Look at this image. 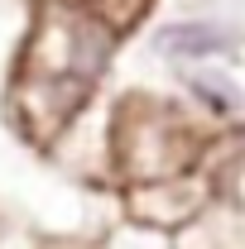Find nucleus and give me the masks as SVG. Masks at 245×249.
I'll return each instance as SVG.
<instances>
[{"mask_svg": "<svg viewBox=\"0 0 245 249\" xmlns=\"http://www.w3.org/2000/svg\"><path fill=\"white\" fill-rule=\"evenodd\" d=\"M163 48L178 58H207V53L226 48V38L212 24H173V29H163Z\"/></svg>", "mask_w": 245, "mask_h": 249, "instance_id": "nucleus-1", "label": "nucleus"}]
</instances>
